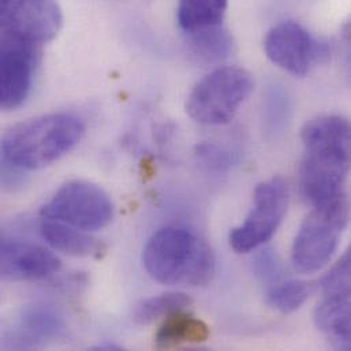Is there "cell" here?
<instances>
[{"mask_svg":"<svg viewBox=\"0 0 351 351\" xmlns=\"http://www.w3.org/2000/svg\"><path fill=\"white\" fill-rule=\"evenodd\" d=\"M304 159L300 184L304 199L315 206L345 194L351 170V122L339 115H320L305 123L301 133Z\"/></svg>","mask_w":351,"mask_h":351,"instance_id":"obj_1","label":"cell"},{"mask_svg":"<svg viewBox=\"0 0 351 351\" xmlns=\"http://www.w3.org/2000/svg\"><path fill=\"white\" fill-rule=\"evenodd\" d=\"M84 133L82 121L67 112L23 121L3 136V162L26 171L47 167L70 152Z\"/></svg>","mask_w":351,"mask_h":351,"instance_id":"obj_2","label":"cell"},{"mask_svg":"<svg viewBox=\"0 0 351 351\" xmlns=\"http://www.w3.org/2000/svg\"><path fill=\"white\" fill-rule=\"evenodd\" d=\"M143 263L152 279L169 286L208 285L216 269L210 246L183 228H163L148 241Z\"/></svg>","mask_w":351,"mask_h":351,"instance_id":"obj_3","label":"cell"},{"mask_svg":"<svg viewBox=\"0 0 351 351\" xmlns=\"http://www.w3.org/2000/svg\"><path fill=\"white\" fill-rule=\"evenodd\" d=\"M254 81L241 67H219L199 80L186 100V112L201 125L228 123L250 96Z\"/></svg>","mask_w":351,"mask_h":351,"instance_id":"obj_4","label":"cell"},{"mask_svg":"<svg viewBox=\"0 0 351 351\" xmlns=\"http://www.w3.org/2000/svg\"><path fill=\"white\" fill-rule=\"evenodd\" d=\"M349 215L350 204L346 194L313 208L293 243L291 260L298 271L316 272L327 265L338 247Z\"/></svg>","mask_w":351,"mask_h":351,"instance_id":"obj_5","label":"cell"},{"mask_svg":"<svg viewBox=\"0 0 351 351\" xmlns=\"http://www.w3.org/2000/svg\"><path fill=\"white\" fill-rule=\"evenodd\" d=\"M40 216L84 231H97L111 223L114 204L100 186L85 180H71L41 206Z\"/></svg>","mask_w":351,"mask_h":351,"instance_id":"obj_6","label":"cell"},{"mask_svg":"<svg viewBox=\"0 0 351 351\" xmlns=\"http://www.w3.org/2000/svg\"><path fill=\"white\" fill-rule=\"evenodd\" d=\"M289 205V187L275 176L254 190V206L242 226L230 234V245L237 253H247L269 241L279 228Z\"/></svg>","mask_w":351,"mask_h":351,"instance_id":"obj_7","label":"cell"},{"mask_svg":"<svg viewBox=\"0 0 351 351\" xmlns=\"http://www.w3.org/2000/svg\"><path fill=\"white\" fill-rule=\"evenodd\" d=\"M264 51L274 64L295 77L306 75L330 58L327 43L294 21L271 27L264 38Z\"/></svg>","mask_w":351,"mask_h":351,"instance_id":"obj_8","label":"cell"},{"mask_svg":"<svg viewBox=\"0 0 351 351\" xmlns=\"http://www.w3.org/2000/svg\"><path fill=\"white\" fill-rule=\"evenodd\" d=\"M62 22L58 0H0L1 36L43 47L58 36Z\"/></svg>","mask_w":351,"mask_h":351,"instance_id":"obj_9","label":"cell"},{"mask_svg":"<svg viewBox=\"0 0 351 351\" xmlns=\"http://www.w3.org/2000/svg\"><path fill=\"white\" fill-rule=\"evenodd\" d=\"M40 59V45L1 36L0 106L3 110L11 111L25 103Z\"/></svg>","mask_w":351,"mask_h":351,"instance_id":"obj_10","label":"cell"},{"mask_svg":"<svg viewBox=\"0 0 351 351\" xmlns=\"http://www.w3.org/2000/svg\"><path fill=\"white\" fill-rule=\"evenodd\" d=\"M60 268V260L43 246L18 239H1L0 276L3 280H40L59 272Z\"/></svg>","mask_w":351,"mask_h":351,"instance_id":"obj_11","label":"cell"},{"mask_svg":"<svg viewBox=\"0 0 351 351\" xmlns=\"http://www.w3.org/2000/svg\"><path fill=\"white\" fill-rule=\"evenodd\" d=\"M66 322L52 305L36 304L22 309L12 330L11 342L15 348H37L53 342L66 334Z\"/></svg>","mask_w":351,"mask_h":351,"instance_id":"obj_12","label":"cell"},{"mask_svg":"<svg viewBox=\"0 0 351 351\" xmlns=\"http://www.w3.org/2000/svg\"><path fill=\"white\" fill-rule=\"evenodd\" d=\"M41 238L58 252L73 257H101L106 253V245L89 237L84 230L66 223L45 220L40 224Z\"/></svg>","mask_w":351,"mask_h":351,"instance_id":"obj_13","label":"cell"},{"mask_svg":"<svg viewBox=\"0 0 351 351\" xmlns=\"http://www.w3.org/2000/svg\"><path fill=\"white\" fill-rule=\"evenodd\" d=\"M319 331L338 350H351V304L343 297L328 295L315 311Z\"/></svg>","mask_w":351,"mask_h":351,"instance_id":"obj_14","label":"cell"},{"mask_svg":"<svg viewBox=\"0 0 351 351\" xmlns=\"http://www.w3.org/2000/svg\"><path fill=\"white\" fill-rule=\"evenodd\" d=\"M227 7L228 0H178V23L186 34L221 26Z\"/></svg>","mask_w":351,"mask_h":351,"instance_id":"obj_15","label":"cell"},{"mask_svg":"<svg viewBox=\"0 0 351 351\" xmlns=\"http://www.w3.org/2000/svg\"><path fill=\"white\" fill-rule=\"evenodd\" d=\"M209 338L208 326L199 319L186 315L183 311L166 317L156 332L159 349H173L186 343H201Z\"/></svg>","mask_w":351,"mask_h":351,"instance_id":"obj_16","label":"cell"},{"mask_svg":"<svg viewBox=\"0 0 351 351\" xmlns=\"http://www.w3.org/2000/svg\"><path fill=\"white\" fill-rule=\"evenodd\" d=\"M190 53L202 63H217L234 51V38L223 26H216L187 34Z\"/></svg>","mask_w":351,"mask_h":351,"instance_id":"obj_17","label":"cell"},{"mask_svg":"<svg viewBox=\"0 0 351 351\" xmlns=\"http://www.w3.org/2000/svg\"><path fill=\"white\" fill-rule=\"evenodd\" d=\"M191 304V298L183 293L160 294L138 304L134 309L133 320L140 326H147L162 317L166 319L176 312L184 311Z\"/></svg>","mask_w":351,"mask_h":351,"instance_id":"obj_18","label":"cell"},{"mask_svg":"<svg viewBox=\"0 0 351 351\" xmlns=\"http://www.w3.org/2000/svg\"><path fill=\"white\" fill-rule=\"evenodd\" d=\"M263 114L267 133L276 136L287 128L291 115V100L282 86H269L265 93Z\"/></svg>","mask_w":351,"mask_h":351,"instance_id":"obj_19","label":"cell"},{"mask_svg":"<svg viewBox=\"0 0 351 351\" xmlns=\"http://www.w3.org/2000/svg\"><path fill=\"white\" fill-rule=\"evenodd\" d=\"M311 286L301 280L278 282L267 293V304L282 312L293 313L298 311L309 298Z\"/></svg>","mask_w":351,"mask_h":351,"instance_id":"obj_20","label":"cell"},{"mask_svg":"<svg viewBox=\"0 0 351 351\" xmlns=\"http://www.w3.org/2000/svg\"><path fill=\"white\" fill-rule=\"evenodd\" d=\"M197 162L215 174L228 173L238 162V154L230 147L217 143H201L194 151Z\"/></svg>","mask_w":351,"mask_h":351,"instance_id":"obj_21","label":"cell"},{"mask_svg":"<svg viewBox=\"0 0 351 351\" xmlns=\"http://www.w3.org/2000/svg\"><path fill=\"white\" fill-rule=\"evenodd\" d=\"M322 286L328 295L351 297V247L328 275L324 276Z\"/></svg>","mask_w":351,"mask_h":351,"instance_id":"obj_22","label":"cell"},{"mask_svg":"<svg viewBox=\"0 0 351 351\" xmlns=\"http://www.w3.org/2000/svg\"><path fill=\"white\" fill-rule=\"evenodd\" d=\"M253 272L260 282H263L265 285H271V286L280 282V278L283 274L282 265H280V261H279L276 253L269 247L263 249L254 257Z\"/></svg>","mask_w":351,"mask_h":351,"instance_id":"obj_23","label":"cell"},{"mask_svg":"<svg viewBox=\"0 0 351 351\" xmlns=\"http://www.w3.org/2000/svg\"><path fill=\"white\" fill-rule=\"evenodd\" d=\"M341 36H342L343 41L351 48V16L342 25Z\"/></svg>","mask_w":351,"mask_h":351,"instance_id":"obj_24","label":"cell"},{"mask_svg":"<svg viewBox=\"0 0 351 351\" xmlns=\"http://www.w3.org/2000/svg\"><path fill=\"white\" fill-rule=\"evenodd\" d=\"M348 69H349V73H350L351 77V55L349 56V59H348Z\"/></svg>","mask_w":351,"mask_h":351,"instance_id":"obj_25","label":"cell"},{"mask_svg":"<svg viewBox=\"0 0 351 351\" xmlns=\"http://www.w3.org/2000/svg\"><path fill=\"white\" fill-rule=\"evenodd\" d=\"M350 247H351V246H350Z\"/></svg>","mask_w":351,"mask_h":351,"instance_id":"obj_26","label":"cell"}]
</instances>
